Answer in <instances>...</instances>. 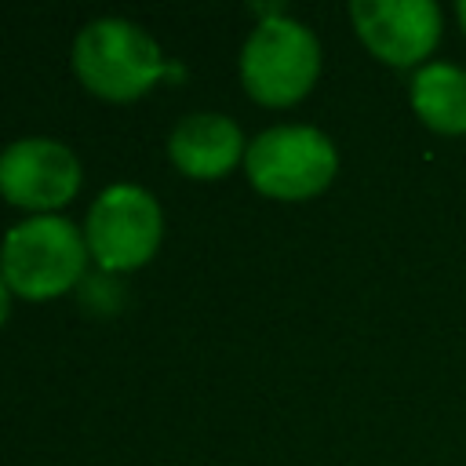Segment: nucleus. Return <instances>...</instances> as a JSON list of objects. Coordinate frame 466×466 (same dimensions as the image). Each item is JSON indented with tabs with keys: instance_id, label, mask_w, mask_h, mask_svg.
<instances>
[{
	"instance_id": "obj_4",
	"label": "nucleus",
	"mask_w": 466,
	"mask_h": 466,
	"mask_svg": "<svg viewBox=\"0 0 466 466\" xmlns=\"http://www.w3.org/2000/svg\"><path fill=\"white\" fill-rule=\"evenodd\" d=\"M248 182L277 200H306L324 193L339 175V149L313 124H273L248 142Z\"/></svg>"
},
{
	"instance_id": "obj_10",
	"label": "nucleus",
	"mask_w": 466,
	"mask_h": 466,
	"mask_svg": "<svg viewBox=\"0 0 466 466\" xmlns=\"http://www.w3.org/2000/svg\"><path fill=\"white\" fill-rule=\"evenodd\" d=\"M11 288H7V280H4V273H0V324L7 320V309H11Z\"/></svg>"
},
{
	"instance_id": "obj_5",
	"label": "nucleus",
	"mask_w": 466,
	"mask_h": 466,
	"mask_svg": "<svg viewBox=\"0 0 466 466\" xmlns=\"http://www.w3.org/2000/svg\"><path fill=\"white\" fill-rule=\"evenodd\" d=\"M164 233V215L157 197L138 182H113L106 186L84 222L87 251L106 269H135L153 258Z\"/></svg>"
},
{
	"instance_id": "obj_8",
	"label": "nucleus",
	"mask_w": 466,
	"mask_h": 466,
	"mask_svg": "<svg viewBox=\"0 0 466 466\" xmlns=\"http://www.w3.org/2000/svg\"><path fill=\"white\" fill-rule=\"evenodd\" d=\"M244 131L218 109L186 113L167 135V157L189 178H222L244 160Z\"/></svg>"
},
{
	"instance_id": "obj_3",
	"label": "nucleus",
	"mask_w": 466,
	"mask_h": 466,
	"mask_svg": "<svg viewBox=\"0 0 466 466\" xmlns=\"http://www.w3.org/2000/svg\"><path fill=\"white\" fill-rule=\"evenodd\" d=\"M317 33L288 11L266 15L240 47V80L262 106H295L320 76Z\"/></svg>"
},
{
	"instance_id": "obj_11",
	"label": "nucleus",
	"mask_w": 466,
	"mask_h": 466,
	"mask_svg": "<svg viewBox=\"0 0 466 466\" xmlns=\"http://www.w3.org/2000/svg\"><path fill=\"white\" fill-rule=\"evenodd\" d=\"M455 25H459V33L466 36V0L455 4Z\"/></svg>"
},
{
	"instance_id": "obj_9",
	"label": "nucleus",
	"mask_w": 466,
	"mask_h": 466,
	"mask_svg": "<svg viewBox=\"0 0 466 466\" xmlns=\"http://www.w3.org/2000/svg\"><path fill=\"white\" fill-rule=\"evenodd\" d=\"M408 106L426 131L441 138L466 135V69L444 58L426 62L408 76Z\"/></svg>"
},
{
	"instance_id": "obj_7",
	"label": "nucleus",
	"mask_w": 466,
	"mask_h": 466,
	"mask_svg": "<svg viewBox=\"0 0 466 466\" xmlns=\"http://www.w3.org/2000/svg\"><path fill=\"white\" fill-rule=\"evenodd\" d=\"M80 189V160L76 153L51 135H25L0 149V193L7 204L55 215Z\"/></svg>"
},
{
	"instance_id": "obj_6",
	"label": "nucleus",
	"mask_w": 466,
	"mask_h": 466,
	"mask_svg": "<svg viewBox=\"0 0 466 466\" xmlns=\"http://www.w3.org/2000/svg\"><path fill=\"white\" fill-rule=\"evenodd\" d=\"M357 40L390 69H422L444 40V7L433 0H353Z\"/></svg>"
},
{
	"instance_id": "obj_1",
	"label": "nucleus",
	"mask_w": 466,
	"mask_h": 466,
	"mask_svg": "<svg viewBox=\"0 0 466 466\" xmlns=\"http://www.w3.org/2000/svg\"><path fill=\"white\" fill-rule=\"evenodd\" d=\"M73 69L87 91L113 102L138 98L157 76L171 73L153 33L120 15H102L80 25L73 40Z\"/></svg>"
},
{
	"instance_id": "obj_2",
	"label": "nucleus",
	"mask_w": 466,
	"mask_h": 466,
	"mask_svg": "<svg viewBox=\"0 0 466 466\" xmlns=\"http://www.w3.org/2000/svg\"><path fill=\"white\" fill-rule=\"evenodd\" d=\"M87 269V240L62 215H29L0 240V273L22 299H55Z\"/></svg>"
}]
</instances>
